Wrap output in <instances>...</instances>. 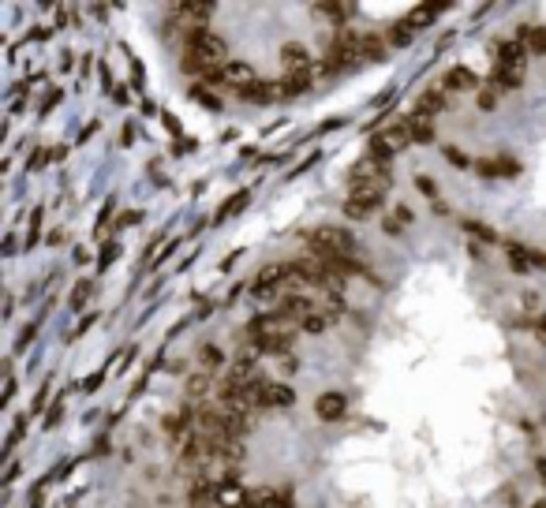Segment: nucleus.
<instances>
[{
	"mask_svg": "<svg viewBox=\"0 0 546 508\" xmlns=\"http://www.w3.org/2000/svg\"><path fill=\"white\" fill-rule=\"evenodd\" d=\"M453 105V94L446 86H431V90H423L419 94V105H415V112L419 116H434V112H441V109H449Z\"/></svg>",
	"mask_w": 546,
	"mask_h": 508,
	"instance_id": "8",
	"label": "nucleus"
},
{
	"mask_svg": "<svg viewBox=\"0 0 546 508\" xmlns=\"http://www.w3.org/2000/svg\"><path fill=\"white\" fill-rule=\"evenodd\" d=\"M344 408H348L344 393H322L318 403H315V411H318V419H322V423H337V419L344 415Z\"/></svg>",
	"mask_w": 546,
	"mask_h": 508,
	"instance_id": "9",
	"label": "nucleus"
},
{
	"mask_svg": "<svg viewBox=\"0 0 546 508\" xmlns=\"http://www.w3.org/2000/svg\"><path fill=\"white\" fill-rule=\"evenodd\" d=\"M475 172L479 176H505V179H509V176H516L520 172V161L516 158H509V153H494V158H483V161H475Z\"/></svg>",
	"mask_w": 546,
	"mask_h": 508,
	"instance_id": "7",
	"label": "nucleus"
},
{
	"mask_svg": "<svg viewBox=\"0 0 546 508\" xmlns=\"http://www.w3.org/2000/svg\"><path fill=\"white\" fill-rule=\"evenodd\" d=\"M535 336H539V344H546V314H542L539 325H535Z\"/></svg>",
	"mask_w": 546,
	"mask_h": 508,
	"instance_id": "39",
	"label": "nucleus"
},
{
	"mask_svg": "<svg viewBox=\"0 0 546 508\" xmlns=\"http://www.w3.org/2000/svg\"><path fill=\"white\" fill-rule=\"evenodd\" d=\"M389 187V161L378 158H363L352 165V191H374V194H385Z\"/></svg>",
	"mask_w": 546,
	"mask_h": 508,
	"instance_id": "2",
	"label": "nucleus"
},
{
	"mask_svg": "<svg viewBox=\"0 0 546 508\" xmlns=\"http://www.w3.org/2000/svg\"><path fill=\"white\" fill-rule=\"evenodd\" d=\"M385 34H359V64H371V60H382L385 57Z\"/></svg>",
	"mask_w": 546,
	"mask_h": 508,
	"instance_id": "10",
	"label": "nucleus"
},
{
	"mask_svg": "<svg viewBox=\"0 0 546 508\" xmlns=\"http://www.w3.org/2000/svg\"><path fill=\"white\" fill-rule=\"evenodd\" d=\"M464 228L472 232V236H479V240H487V243H494V232L487 228V225H479V220H464Z\"/></svg>",
	"mask_w": 546,
	"mask_h": 508,
	"instance_id": "32",
	"label": "nucleus"
},
{
	"mask_svg": "<svg viewBox=\"0 0 546 508\" xmlns=\"http://www.w3.org/2000/svg\"><path fill=\"white\" fill-rule=\"evenodd\" d=\"M281 64H284V75H289V71H310V53L303 45L289 42L281 49Z\"/></svg>",
	"mask_w": 546,
	"mask_h": 508,
	"instance_id": "11",
	"label": "nucleus"
},
{
	"mask_svg": "<svg viewBox=\"0 0 546 508\" xmlns=\"http://www.w3.org/2000/svg\"><path fill=\"white\" fill-rule=\"evenodd\" d=\"M498 94H501V90H494L490 83H487V86H479V94H475V105L483 109V112H490L494 105H498Z\"/></svg>",
	"mask_w": 546,
	"mask_h": 508,
	"instance_id": "23",
	"label": "nucleus"
},
{
	"mask_svg": "<svg viewBox=\"0 0 546 508\" xmlns=\"http://www.w3.org/2000/svg\"><path fill=\"white\" fill-rule=\"evenodd\" d=\"M191 94H194V101H199V105H206V109H221V98L214 94V90H206V83H194V86H191Z\"/></svg>",
	"mask_w": 546,
	"mask_h": 508,
	"instance_id": "21",
	"label": "nucleus"
},
{
	"mask_svg": "<svg viewBox=\"0 0 546 508\" xmlns=\"http://www.w3.org/2000/svg\"><path fill=\"white\" fill-rule=\"evenodd\" d=\"M187 393H191L194 400H206V396H210V374H194L191 382H187Z\"/></svg>",
	"mask_w": 546,
	"mask_h": 508,
	"instance_id": "22",
	"label": "nucleus"
},
{
	"mask_svg": "<svg viewBox=\"0 0 546 508\" xmlns=\"http://www.w3.org/2000/svg\"><path fill=\"white\" fill-rule=\"evenodd\" d=\"M415 187H419L423 194H431V199L438 194V187H434V179H431V176H415Z\"/></svg>",
	"mask_w": 546,
	"mask_h": 508,
	"instance_id": "34",
	"label": "nucleus"
},
{
	"mask_svg": "<svg viewBox=\"0 0 546 508\" xmlns=\"http://www.w3.org/2000/svg\"><path fill=\"white\" fill-rule=\"evenodd\" d=\"M221 83L236 86L243 94V90H251L258 79H255V71H251V64H247V60H228V64H221Z\"/></svg>",
	"mask_w": 546,
	"mask_h": 508,
	"instance_id": "6",
	"label": "nucleus"
},
{
	"mask_svg": "<svg viewBox=\"0 0 546 508\" xmlns=\"http://www.w3.org/2000/svg\"><path fill=\"white\" fill-rule=\"evenodd\" d=\"M217 16L214 4H202V0H191V4H176L173 11H168V19H176L180 27H206Z\"/></svg>",
	"mask_w": 546,
	"mask_h": 508,
	"instance_id": "4",
	"label": "nucleus"
},
{
	"mask_svg": "<svg viewBox=\"0 0 546 508\" xmlns=\"http://www.w3.org/2000/svg\"><path fill=\"white\" fill-rule=\"evenodd\" d=\"M37 232H42V210H34L30 220H27V247L37 243Z\"/></svg>",
	"mask_w": 546,
	"mask_h": 508,
	"instance_id": "30",
	"label": "nucleus"
},
{
	"mask_svg": "<svg viewBox=\"0 0 546 508\" xmlns=\"http://www.w3.org/2000/svg\"><path fill=\"white\" fill-rule=\"evenodd\" d=\"M535 471H539V478L546 482V460H535Z\"/></svg>",
	"mask_w": 546,
	"mask_h": 508,
	"instance_id": "42",
	"label": "nucleus"
},
{
	"mask_svg": "<svg viewBox=\"0 0 546 508\" xmlns=\"http://www.w3.org/2000/svg\"><path fill=\"white\" fill-rule=\"evenodd\" d=\"M296 333H300V325H292L289 318L273 314V310L247 321V344L255 351H266V355H289Z\"/></svg>",
	"mask_w": 546,
	"mask_h": 508,
	"instance_id": "1",
	"label": "nucleus"
},
{
	"mask_svg": "<svg viewBox=\"0 0 546 508\" xmlns=\"http://www.w3.org/2000/svg\"><path fill=\"white\" fill-rule=\"evenodd\" d=\"M49 393H53V389H49V385H45V389H42V393H37V400L30 403V411H27V415H37V411H42V408H45V403H49Z\"/></svg>",
	"mask_w": 546,
	"mask_h": 508,
	"instance_id": "35",
	"label": "nucleus"
},
{
	"mask_svg": "<svg viewBox=\"0 0 546 508\" xmlns=\"http://www.w3.org/2000/svg\"><path fill=\"white\" fill-rule=\"evenodd\" d=\"M330 325H333V321L322 314V310H315L310 318L300 321V333H307V336H322V333H330Z\"/></svg>",
	"mask_w": 546,
	"mask_h": 508,
	"instance_id": "18",
	"label": "nucleus"
},
{
	"mask_svg": "<svg viewBox=\"0 0 546 508\" xmlns=\"http://www.w3.org/2000/svg\"><path fill=\"white\" fill-rule=\"evenodd\" d=\"M86 299H90V280H79V284L71 288V307H75V310H83V307H86Z\"/></svg>",
	"mask_w": 546,
	"mask_h": 508,
	"instance_id": "28",
	"label": "nucleus"
},
{
	"mask_svg": "<svg viewBox=\"0 0 546 508\" xmlns=\"http://www.w3.org/2000/svg\"><path fill=\"white\" fill-rule=\"evenodd\" d=\"M273 508H296V493H292V486L273 490Z\"/></svg>",
	"mask_w": 546,
	"mask_h": 508,
	"instance_id": "26",
	"label": "nucleus"
},
{
	"mask_svg": "<svg viewBox=\"0 0 546 508\" xmlns=\"http://www.w3.org/2000/svg\"><path fill=\"white\" fill-rule=\"evenodd\" d=\"M27 423H30V415H23V419H16V426H11V434H8V452L23 441V434H27Z\"/></svg>",
	"mask_w": 546,
	"mask_h": 508,
	"instance_id": "27",
	"label": "nucleus"
},
{
	"mask_svg": "<svg viewBox=\"0 0 546 508\" xmlns=\"http://www.w3.org/2000/svg\"><path fill=\"white\" fill-rule=\"evenodd\" d=\"M243 206H247V191H240V194H232V199L225 202V206H221V220H225V217H232V213H236V210H243Z\"/></svg>",
	"mask_w": 546,
	"mask_h": 508,
	"instance_id": "24",
	"label": "nucleus"
},
{
	"mask_svg": "<svg viewBox=\"0 0 546 508\" xmlns=\"http://www.w3.org/2000/svg\"><path fill=\"white\" fill-rule=\"evenodd\" d=\"M535 508H546V501H539V504H535Z\"/></svg>",
	"mask_w": 546,
	"mask_h": 508,
	"instance_id": "43",
	"label": "nucleus"
},
{
	"mask_svg": "<svg viewBox=\"0 0 546 508\" xmlns=\"http://www.w3.org/2000/svg\"><path fill=\"white\" fill-rule=\"evenodd\" d=\"M513 37L528 49V53H546V27H528L524 23V27H516Z\"/></svg>",
	"mask_w": 546,
	"mask_h": 508,
	"instance_id": "12",
	"label": "nucleus"
},
{
	"mask_svg": "<svg viewBox=\"0 0 546 508\" xmlns=\"http://www.w3.org/2000/svg\"><path fill=\"white\" fill-rule=\"evenodd\" d=\"M385 194H374V191H352L344 199V217H352V220H371L374 213H378V206H382Z\"/></svg>",
	"mask_w": 546,
	"mask_h": 508,
	"instance_id": "5",
	"label": "nucleus"
},
{
	"mask_svg": "<svg viewBox=\"0 0 546 508\" xmlns=\"http://www.w3.org/2000/svg\"><path fill=\"white\" fill-rule=\"evenodd\" d=\"M247 101L255 105H269V101H281V83H255L251 90H243Z\"/></svg>",
	"mask_w": 546,
	"mask_h": 508,
	"instance_id": "15",
	"label": "nucleus"
},
{
	"mask_svg": "<svg viewBox=\"0 0 546 508\" xmlns=\"http://www.w3.org/2000/svg\"><path fill=\"white\" fill-rule=\"evenodd\" d=\"M408 142H412V138H408L405 120H400V124H389L385 131H378V135L371 138V158H378V161H393L397 153L408 146Z\"/></svg>",
	"mask_w": 546,
	"mask_h": 508,
	"instance_id": "3",
	"label": "nucleus"
},
{
	"mask_svg": "<svg viewBox=\"0 0 546 508\" xmlns=\"http://www.w3.org/2000/svg\"><path fill=\"white\" fill-rule=\"evenodd\" d=\"M310 90V71H289L281 79V98H300Z\"/></svg>",
	"mask_w": 546,
	"mask_h": 508,
	"instance_id": "14",
	"label": "nucleus"
},
{
	"mask_svg": "<svg viewBox=\"0 0 546 508\" xmlns=\"http://www.w3.org/2000/svg\"><path fill=\"white\" fill-rule=\"evenodd\" d=\"M116 251H120V236L105 240V251H101V258H98V269H109V262L116 258Z\"/></svg>",
	"mask_w": 546,
	"mask_h": 508,
	"instance_id": "25",
	"label": "nucleus"
},
{
	"mask_svg": "<svg viewBox=\"0 0 546 508\" xmlns=\"http://www.w3.org/2000/svg\"><path fill=\"white\" fill-rule=\"evenodd\" d=\"M60 419H64V396H60V400H53V408L45 411V426H57Z\"/></svg>",
	"mask_w": 546,
	"mask_h": 508,
	"instance_id": "33",
	"label": "nucleus"
},
{
	"mask_svg": "<svg viewBox=\"0 0 546 508\" xmlns=\"http://www.w3.org/2000/svg\"><path fill=\"white\" fill-rule=\"evenodd\" d=\"M315 16L330 19V23H344L348 16H352V8L348 4H315Z\"/></svg>",
	"mask_w": 546,
	"mask_h": 508,
	"instance_id": "19",
	"label": "nucleus"
},
{
	"mask_svg": "<svg viewBox=\"0 0 546 508\" xmlns=\"http://www.w3.org/2000/svg\"><path fill=\"white\" fill-rule=\"evenodd\" d=\"M199 367H202V374H217L221 367H225V355H221V348L206 344V348L199 351Z\"/></svg>",
	"mask_w": 546,
	"mask_h": 508,
	"instance_id": "17",
	"label": "nucleus"
},
{
	"mask_svg": "<svg viewBox=\"0 0 546 508\" xmlns=\"http://www.w3.org/2000/svg\"><path fill=\"white\" fill-rule=\"evenodd\" d=\"M16 396V370H11V362H4V403H11Z\"/></svg>",
	"mask_w": 546,
	"mask_h": 508,
	"instance_id": "31",
	"label": "nucleus"
},
{
	"mask_svg": "<svg viewBox=\"0 0 546 508\" xmlns=\"http://www.w3.org/2000/svg\"><path fill=\"white\" fill-rule=\"evenodd\" d=\"M34 333H37V325H27V329H23V336H19V344H30Z\"/></svg>",
	"mask_w": 546,
	"mask_h": 508,
	"instance_id": "38",
	"label": "nucleus"
},
{
	"mask_svg": "<svg viewBox=\"0 0 546 508\" xmlns=\"http://www.w3.org/2000/svg\"><path fill=\"white\" fill-rule=\"evenodd\" d=\"M281 370H284V374H296V370H300V359H292V355H281Z\"/></svg>",
	"mask_w": 546,
	"mask_h": 508,
	"instance_id": "36",
	"label": "nucleus"
},
{
	"mask_svg": "<svg viewBox=\"0 0 546 508\" xmlns=\"http://www.w3.org/2000/svg\"><path fill=\"white\" fill-rule=\"evenodd\" d=\"M393 217L400 220V225H408V220H412V210H408V206H397V210H393Z\"/></svg>",
	"mask_w": 546,
	"mask_h": 508,
	"instance_id": "37",
	"label": "nucleus"
},
{
	"mask_svg": "<svg viewBox=\"0 0 546 508\" xmlns=\"http://www.w3.org/2000/svg\"><path fill=\"white\" fill-rule=\"evenodd\" d=\"M64 240H68V232H64V228H57V232H53V236H49V243H53V247H60Z\"/></svg>",
	"mask_w": 546,
	"mask_h": 508,
	"instance_id": "41",
	"label": "nucleus"
},
{
	"mask_svg": "<svg viewBox=\"0 0 546 508\" xmlns=\"http://www.w3.org/2000/svg\"><path fill=\"white\" fill-rule=\"evenodd\" d=\"M112 101H120V105H124V101H127V86H124V83H120V86H116V90H112Z\"/></svg>",
	"mask_w": 546,
	"mask_h": 508,
	"instance_id": "40",
	"label": "nucleus"
},
{
	"mask_svg": "<svg viewBox=\"0 0 546 508\" xmlns=\"http://www.w3.org/2000/svg\"><path fill=\"white\" fill-rule=\"evenodd\" d=\"M405 127H408V138H412V142H431V138H434V124H431V116L412 112L408 120H405Z\"/></svg>",
	"mask_w": 546,
	"mask_h": 508,
	"instance_id": "13",
	"label": "nucleus"
},
{
	"mask_svg": "<svg viewBox=\"0 0 546 508\" xmlns=\"http://www.w3.org/2000/svg\"><path fill=\"white\" fill-rule=\"evenodd\" d=\"M441 153H446V161H449V165H457V168H475L472 161L464 158V150H457V146H446Z\"/></svg>",
	"mask_w": 546,
	"mask_h": 508,
	"instance_id": "29",
	"label": "nucleus"
},
{
	"mask_svg": "<svg viewBox=\"0 0 546 508\" xmlns=\"http://www.w3.org/2000/svg\"><path fill=\"white\" fill-rule=\"evenodd\" d=\"M412 30H415L412 19H400V23H393V30L385 34V42H389V45H408V42H412Z\"/></svg>",
	"mask_w": 546,
	"mask_h": 508,
	"instance_id": "20",
	"label": "nucleus"
},
{
	"mask_svg": "<svg viewBox=\"0 0 546 508\" xmlns=\"http://www.w3.org/2000/svg\"><path fill=\"white\" fill-rule=\"evenodd\" d=\"M441 86H446L449 94H457V90H475L479 79H475V75L467 71V68H453V71L446 75V83H441Z\"/></svg>",
	"mask_w": 546,
	"mask_h": 508,
	"instance_id": "16",
	"label": "nucleus"
}]
</instances>
